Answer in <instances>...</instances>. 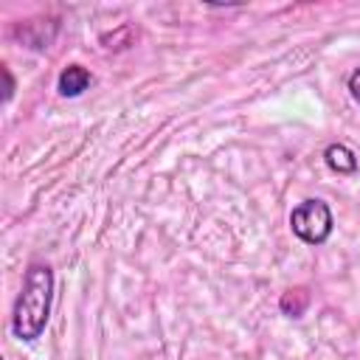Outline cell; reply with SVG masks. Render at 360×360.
Instances as JSON below:
<instances>
[{"label": "cell", "mask_w": 360, "mask_h": 360, "mask_svg": "<svg viewBox=\"0 0 360 360\" xmlns=\"http://www.w3.org/2000/svg\"><path fill=\"white\" fill-rule=\"evenodd\" d=\"M90 84H93V73L87 68H82V65H68L59 73V82H56L59 96H65V98L82 96L84 90H90Z\"/></svg>", "instance_id": "3957f363"}, {"label": "cell", "mask_w": 360, "mask_h": 360, "mask_svg": "<svg viewBox=\"0 0 360 360\" xmlns=\"http://www.w3.org/2000/svg\"><path fill=\"white\" fill-rule=\"evenodd\" d=\"M307 304H309L307 290H287V292L281 295V309H284L290 318H298V315L307 309Z\"/></svg>", "instance_id": "5b68a950"}, {"label": "cell", "mask_w": 360, "mask_h": 360, "mask_svg": "<svg viewBox=\"0 0 360 360\" xmlns=\"http://www.w3.org/2000/svg\"><path fill=\"white\" fill-rule=\"evenodd\" d=\"M53 304V270L48 264H28L22 276V290L11 312V335L20 340H37L51 318Z\"/></svg>", "instance_id": "6da1fadb"}, {"label": "cell", "mask_w": 360, "mask_h": 360, "mask_svg": "<svg viewBox=\"0 0 360 360\" xmlns=\"http://www.w3.org/2000/svg\"><path fill=\"white\" fill-rule=\"evenodd\" d=\"M323 160L338 174H354L357 172V158H354V152L346 143H329L323 149Z\"/></svg>", "instance_id": "277c9868"}, {"label": "cell", "mask_w": 360, "mask_h": 360, "mask_svg": "<svg viewBox=\"0 0 360 360\" xmlns=\"http://www.w3.org/2000/svg\"><path fill=\"white\" fill-rule=\"evenodd\" d=\"M3 73H6V101L11 98V87H14V82H11V76H8V68H3Z\"/></svg>", "instance_id": "52a82bcc"}, {"label": "cell", "mask_w": 360, "mask_h": 360, "mask_svg": "<svg viewBox=\"0 0 360 360\" xmlns=\"http://www.w3.org/2000/svg\"><path fill=\"white\" fill-rule=\"evenodd\" d=\"M290 228L292 233L307 242V245H323L332 233V208L318 200V197H309L304 202H298L290 214Z\"/></svg>", "instance_id": "7a4b0ae2"}, {"label": "cell", "mask_w": 360, "mask_h": 360, "mask_svg": "<svg viewBox=\"0 0 360 360\" xmlns=\"http://www.w3.org/2000/svg\"><path fill=\"white\" fill-rule=\"evenodd\" d=\"M349 93H352V98H354V101H360V68L349 76Z\"/></svg>", "instance_id": "8992f818"}]
</instances>
